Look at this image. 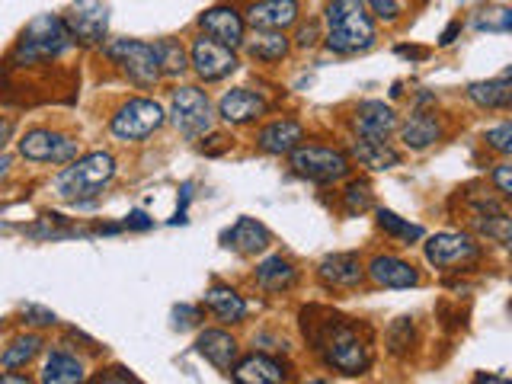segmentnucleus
I'll return each instance as SVG.
<instances>
[{"mask_svg": "<svg viewBox=\"0 0 512 384\" xmlns=\"http://www.w3.org/2000/svg\"><path fill=\"white\" fill-rule=\"evenodd\" d=\"M269 231L266 224H260L256 218H237V224L231 231H224V244L237 253H260L269 247Z\"/></svg>", "mask_w": 512, "mask_h": 384, "instance_id": "20", "label": "nucleus"}, {"mask_svg": "<svg viewBox=\"0 0 512 384\" xmlns=\"http://www.w3.org/2000/svg\"><path fill=\"white\" fill-rule=\"evenodd\" d=\"M468 96L484 109H506L512 100V90H509V71L496 80H477V84L468 87Z\"/></svg>", "mask_w": 512, "mask_h": 384, "instance_id": "23", "label": "nucleus"}, {"mask_svg": "<svg viewBox=\"0 0 512 384\" xmlns=\"http://www.w3.org/2000/svg\"><path fill=\"white\" fill-rule=\"evenodd\" d=\"M352 154L359 157V164L372 167V170H391V167L400 164V154L391 148L388 141H368V138H362V141H356Z\"/></svg>", "mask_w": 512, "mask_h": 384, "instance_id": "24", "label": "nucleus"}, {"mask_svg": "<svg viewBox=\"0 0 512 384\" xmlns=\"http://www.w3.org/2000/svg\"><path fill=\"white\" fill-rule=\"evenodd\" d=\"M352 125H356L359 138H368V141H384L394 128H397V116L391 106H384L378 100H368L356 109V119H352Z\"/></svg>", "mask_w": 512, "mask_h": 384, "instance_id": "15", "label": "nucleus"}, {"mask_svg": "<svg viewBox=\"0 0 512 384\" xmlns=\"http://www.w3.org/2000/svg\"><path fill=\"white\" fill-rule=\"evenodd\" d=\"M10 132H13V122H10V119H0V148L7 144Z\"/></svg>", "mask_w": 512, "mask_h": 384, "instance_id": "43", "label": "nucleus"}, {"mask_svg": "<svg viewBox=\"0 0 512 384\" xmlns=\"http://www.w3.org/2000/svg\"><path fill=\"white\" fill-rule=\"evenodd\" d=\"M487 144L493 151H500V154H509L512 151V125L503 122V125H496L487 132Z\"/></svg>", "mask_w": 512, "mask_h": 384, "instance_id": "36", "label": "nucleus"}, {"mask_svg": "<svg viewBox=\"0 0 512 384\" xmlns=\"http://www.w3.org/2000/svg\"><path fill=\"white\" fill-rule=\"evenodd\" d=\"M298 20V0H260L247 13V26L263 32H282Z\"/></svg>", "mask_w": 512, "mask_h": 384, "instance_id": "12", "label": "nucleus"}, {"mask_svg": "<svg viewBox=\"0 0 512 384\" xmlns=\"http://www.w3.org/2000/svg\"><path fill=\"white\" fill-rule=\"evenodd\" d=\"M80 141L52 132V128H32L20 138V154L26 160H36V164H68L77 157Z\"/></svg>", "mask_w": 512, "mask_h": 384, "instance_id": "7", "label": "nucleus"}, {"mask_svg": "<svg viewBox=\"0 0 512 384\" xmlns=\"http://www.w3.org/2000/svg\"><path fill=\"white\" fill-rule=\"evenodd\" d=\"M378 39L365 0H330L327 4V45L340 55H356Z\"/></svg>", "mask_w": 512, "mask_h": 384, "instance_id": "1", "label": "nucleus"}, {"mask_svg": "<svg viewBox=\"0 0 512 384\" xmlns=\"http://www.w3.org/2000/svg\"><path fill=\"white\" fill-rule=\"evenodd\" d=\"M164 109L154 100H128L116 116H112V135L119 141H141L154 135L160 125H164Z\"/></svg>", "mask_w": 512, "mask_h": 384, "instance_id": "5", "label": "nucleus"}, {"mask_svg": "<svg viewBox=\"0 0 512 384\" xmlns=\"http://www.w3.org/2000/svg\"><path fill=\"white\" fill-rule=\"evenodd\" d=\"M365 4L372 7V10L381 16V20H397V16H400V7H404L400 0H365Z\"/></svg>", "mask_w": 512, "mask_h": 384, "instance_id": "37", "label": "nucleus"}, {"mask_svg": "<svg viewBox=\"0 0 512 384\" xmlns=\"http://www.w3.org/2000/svg\"><path fill=\"white\" fill-rule=\"evenodd\" d=\"M231 375H234V381H240V384H279V381L288 378V375H285V368H282L276 359L263 356V352H253V356L234 362Z\"/></svg>", "mask_w": 512, "mask_h": 384, "instance_id": "16", "label": "nucleus"}, {"mask_svg": "<svg viewBox=\"0 0 512 384\" xmlns=\"http://www.w3.org/2000/svg\"><path fill=\"white\" fill-rule=\"evenodd\" d=\"M199 352L202 356L212 362L218 372H228L231 375V368L237 362V340L231 333H224V330H205L199 336Z\"/></svg>", "mask_w": 512, "mask_h": 384, "instance_id": "19", "label": "nucleus"}, {"mask_svg": "<svg viewBox=\"0 0 512 384\" xmlns=\"http://www.w3.org/2000/svg\"><path fill=\"white\" fill-rule=\"evenodd\" d=\"M151 224H154V221H151L148 215H144V212H132V215L125 218V228H135V231H148Z\"/></svg>", "mask_w": 512, "mask_h": 384, "instance_id": "39", "label": "nucleus"}, {"mask_svg": "<svg viewBox=\"0 0 512 384\" xmlns=\"http://www.w3.org/2000/svg\"><path fill=\"white\" fill-rule=\"evenodd\" d=\"M154 52H157L160 74H183V71L189 68L186 52H183V45H180V42L164 39V42H157V45H154Z\"/></svg>", "mask_w": 512, "mask_h": 384, "instance_id": "29", "label": "nucleus"}, {"mask_svg": "<svg viewBox=\"0 0 512 384\" xmlns=\"http://www.w3.org/2000/svg\"><path fill=\"white\" fill-rule=\"evenodd\" d=\"M42 381L45 384H74L84 381V365L80 359L68 356V352H52V359L42 368Z\"/></svg>", "mask_w": 512, "mask_h": 384, "instance_id": "25", "label": "nucleus"}, {"mask_svg": "<svg viewBox=\"0 0 512 384\" xmlns=\"http://www.w3.org/2000/svg\"><path fill=\"white\" fill-rule=\"evenodd\" d=\"M205 308L212 311L218 320H224V324H237V320H244V314H247V301L240 298L234 288L215 285L205 292Z\"/></svg>", "mask_w": 512, "mask_h": 384, "instance_id": "21", "label": "nucleus"}, {"mask_svg": "<svg viewBox=\"0 0 512 384\" xmlns=\"http://www.w3.org/2000/svg\"><path fill=\"white\" fill-rule=\"evenodd\" d=\"M368 276L384 288H410L420 282V272L407 260H397V256H375L372 266H368Z\"/></svg>", "mask_w": 512, "mask_h": 384, "instance_id": "17", "label": "nucleus"}, {"mask_svg": "<svg viewBox=\"0 0 512 384\" xmlns=\"http://www.w3.org/2000/svg\"><path fill=\"white\" fill-rule=\"evenodd\" d=\"M218 112H221V119H224V122H231V125H247V122H253V119H260V116H263V112H266V100H263L260 93L237 87V90H228V93L221 96Z\"/></svg>", "mask_w": 512, "mask_h": 384, "instance_id": "14", "label": "nucleus"}, {"mask_svg": "<svg viewBox=\"0 0 512 384\" xmlns=\"http://www.w3.org/2000/svg\"><path fill=\"white\" fill-rule=\"evenodd\" d=\"M71 26H74L77 36H84L87 42L100 39V36H103V29H106V10H100V7H90L87 13H77Z\"/></svg>", "mask_w": 512, "mask_h": 384, "instance_id": "32", "label": "nucleus"}, {"mask_svg": "<svg viewBox=\"0 0 512 384\" xmlns=\"http://www.w3.org/2000/svg\"><path fill=\"white\" fill-rule=\"evenodd\" d=\"M365 208H372V192H368L365 183H352L346 189V212H365Z\"/></svg>", "mask_w": 512, "mask_h": 384, "instance_id": "34", "label": "nucleus"}, {"mask_svg": "<svg viewBox=\"0 0 512 384\" xmlns=\"http://www.w3.org/2000/svg\"><path fill=\"white\" fill-rule=\"evenodd\" d=\"M317 42V26L311 23V26H304L301 32H298V48H311Z\"/></svg>", "mask_w": 512, "mask_h": 384, "instance_id": "40", "label": "nucleus"}, {"mask_svg": "<svg viewBox=\"0 0 512 384\" xmlns=\"http://www.w3.org/2000/svg\"><path fill=\"white\" fill-rule=\"evenodd\" d=\"M292 170L314 183H336L349 173V157L320 144H298L292 151Z\"/></svg>", "mask_w": 512, "mask_h": 384, "instance_id": "3", "label": "nucleus"}, {"mask_svg": "<svg viewBox=\"0 0 512 384\" xmlns=\"http://www.w3.org/2000/svg\"><path fill=\"white\" fill-rule=\"evenodd\" d=\"M116 176V160L106 151H93L87 157L74 160L68 164L55 180V189L61 199H71V202H87L96 199L103 192V186Z\"/></svg>", "mask_w": 512, "mask_h": 384, "instance_id": "2", "label": "nucleus"}, {"mask_svg": "<svg viewBox=\"0 0 512 384\" xmlns=\"http://www.w3.org/2000/svg\"><path fill=\"white\" fill-rule=\"evenodd\" d=\"M247 52L256 61H279L288 52V39L282 36V32H263V29H256V39L247 45Z\"/></svg>", "mask_w": 512, "mask_h": 384, "instance_id": "27", "label": "nucleus"}, {"mask_svg": "<svg viewBox=\"0 0 512 384\" xmlns=\"http://www.w3.org/2000/svg\"><path fill=\"white\" fill-rule=\"evenodd\" d=\"M29 314L36 317V320H32V324H42V327L55 324V314H52V311H39V308H29Z\"/></svg>", "mask_w": 512, "mask_h": 384, "instance_id": "41", "label": "nucleus"}, {"mask_svg": "<svg viewBox=\"0 0 512 384\" xmlns=\"http://www.w3.org/2000/svg\"><path fill=\"white\" fill-rule=\"evenodd\" d=\"M413 324L407 317H400V320H394L391 324V330H388V346H391V352L394 356H404V352L413 346Z\"/></svg>", "mask_w": 512, "mask_h": 384, "instance_id": "33", "label": "nucleus"}, {"mask_svg": "<svg viewBox=\"0 0 512 384\" xmlns=\"http://www.w3.org/2000/svg\"><path fill=\"white\" fill-rule=\"evenodd\" d=\"M199 26L205 29L208 39H215L228 48L244 45V16L231 7H215L199 16Z\"/></svg>", "mask_w": 512, "mask_h": 384, "instance_id": "11", "label": "nucleus"}, {"mask_svg": "<svg viewBox=\"0 0 512 384\" xmlns=\"http://www.w3.org/2000/svg\"><path fill=\"white\" fill-rule=\"evenodd\" d=\"M39 349H42L39 336H20V340H13L4 349V356H0V365H4V368H23L29 359H36Z\"/></svg>", "mask_w": 512, "mask_h": 384, "instance_id": "28", "label": "nucleus"}, {"mask_svg": "<svg viewBox=\"0 0 512 384\" xmlns=\"http://www.w3.org/2000/svg\"><path fill=\"white\" fill-rule=\"evenodd\" d=\"M458 29H461V23H452V26H448V29L442 32V39H439V42H442V45H452L455 36H458Z\"/></svg>", "mask_w": 512, "mask_h": 384, "instance_id": "42", "label": "nucleus"}, {"mask_svg": "<svg viewBox=\"0 0 512 384\" xmlns=\"http://www.w3.org/2000/svg\"><path fill=\"white\" fill-rule=\"evenodd\" d=\"M477 256H480V247L468 234L445 231V234H436L426 244V260L436 269H445V272H461L464 266L477 263Z\"/></svg>", "mask_w": 512, "mask_h": 384, "instance_id": "9", "label": "nucleus"}, {"mask_svg": "<svg viewBox=\"0 0 512 384\" xmlns=\"http://www.w3.org/2000/svg\"><path fill=\"white\" fill-rule=\"evenodd\" d=\"M404 144L407 148H413V151H423V148H429L432 141H439V135H442V128H439V122L429 116V112H416V116L404 125Z\"/></svg>", "mask_w": 512, "mask_h": 384, "instance_id": "26", "label": "nucleus"}, {"mask_svg": "<svg viewBox=\"0 0 512 384\" xmlns=\"http://www.w3.org/2000/svg\"><path fill=\"white\" fill-rule=\"evenodd\" d=\"M493 183H496V192H500L503 199L512 196V167L509 164H500L493 170Z\"/></svg>", "mask_w": 512, "mask_h": 384, "instance_id": "38", "label": "nucleus"}, {"mask_svg": "<svg viewBox=\"0 0 512 384\" xmlns=\"http://www.w3.org/2000/svg\"><path fill=\"white\" fill-rule=\"evenodd\" d=\"M378 224H381V231H388L397 240H407V244H410V240H420L423 237L420 224H410L404 218H397L394 212H388V208H381V212H378Z\"/></svg>", "mask_w": 512, "mask_h": 384, "instance_id": "30", "label": "nucleus"}, {"mask_svg": "<svg viewBox=\"0 0 512 384\" xmlns=\"http://www.w3.org/2000/svg\"><path fill=\"white\" fill-rule=\"evenodd\" d=\"M170 116L183 135L196 138L212 125V103H208V96L199 87H180L170 96Z\"/></svg>", "mask_w": 512, "mask_h": 384, "instance_id": "6", "label": "nucleus"}, {"mask_svg": "<svg viewBox=\"0 0 512 384\" xmlns=\"http://www.w3.org/2000/svg\"><path fill=\"white\" fill-rule=\"evenodd\" d=\"M68 42H71V29L64 26L58 16H39V20H32L29 29L23 32L20 45H16V58H26V61L52 58L64 52Z\"/></svg>", "mask_w": 512, "mask_h": 384, "instance_id": "4", "label": "nucleus"}, {"mask_svg": "<svg viewBox=\"0 0 512 384\" xmlns=\"http://www.w3.org/2000/svg\"><path fill=\"white\" fill-rule=\"evenodd\" d=\"M0 384H26V375H0Z\"/></svg>", "mask_w": 512, "mask_h": 384, "instance_id": "44", "label": "nucleus"}, {"mask_svg": "<svg viewBox=\"0 0 512 384\" xmlns=\"http://www.w3.org/2000/svg\"><path fill=\"white\" fill-rule=\"evenodd\" d=\"M512 26V13L509 10H490L487 16H480L477 20V29H487V32H509Z\"/></svg>", "mask_w": 512, "mask_h": 384, "instance_id": "35", "label": "nucleus"}, {"mask_svg": "<svg viewBox=\"0 0 512 384\" xmlns=\"http://www.w3.org/2000/svg\"><path fill=\"white\" fill-rule=\"evenodd\" d=\"M189 64L202 80H224L231 71H237V55H234V48L202 36V39L192 42Z\"/></svg>", "mask_w": 512, "mask_h": 384, "instance_id": "10", "label": "nucleus"}, {"mask_svg": "<svg viewBox=\"0 0 512 384\" xmlns=\"http://www.w3.org/2000/svg\"><path fill=\"white\" fill-rule=\"evenodd\" d=\"M298 272L295 266L282 260V256H269L260 266H256V285L266 288V292H288L295 285Z\"/></svg>", "mask_w": 512, "mask_h": 384, "instance_id": "22", "label": "nucleus"}, {"mask_svg": "<svg viewBox=\"0 0 512 384\" xmlns=\"http://www.w3.org/2000/svg\"><path fill=\"white\" fill-rule=\"evenodd\" d=\"M109 58L122 64V71L138 80V84H154V80L160 77V64H157V52L154 45L148 42H138V39H116L109 42Z\"/></svg>", "mask_w": 512, "mask_h": 384, "instance_id": "8", "label": "nucleus"}, {"mask_svg": "<svg viewBox=\"0 0 512 384\" xmlns=\"http://www.w3.org/2000/svg\"><path fill=\"white\" fill-rule=\"evenodd\" d=\"M474 228L480 231V234H487L490 240H496V244H509V237H512V221H509V215L506 212H496V215H484V218H474Z\"/></svg>", "mask_w": 512, "mask_h": 384, "instance_id": "31", "label": "nucleus"}, {"mask_svg": "<svg viewBox=\"0 0 512 384\" xmlns=\"http://www.w3.org/2000/svg\"><path fill=\"white\" fill-rule=\"evenodd\" d=\"M301 138H304V128L298 122L279 119V122H272V125L263 128L260 138H256V144H260V151L282 157V154H292L298 144H301Z\"/></svg>", "mask_w": 512, "mask_h": 384, "instance_id": "18", "label": "nucleus"}, {"mask_svg": "<svg viewBox=\"0 0 512 384\" xmlns=\"http://www.w3.org/2000/svg\"><path fill=\"white\" fill-rule=\"evenodd\" d=\"M317 276L327 288H356L365 279V266L356 253H333L317 266Z\"/></svg>", "mask_w": 512, "mask_h": 384, "instance_id": "13", "label": "nucleus"}]
</instances>
